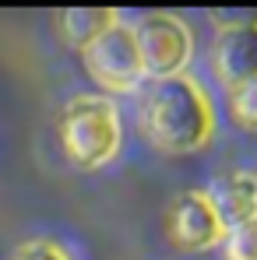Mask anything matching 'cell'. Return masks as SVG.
<instances>
[{
  "instance_id": "cell-1",
  "label": "cell",
  "mask_w": 257,
  "mask_h": 260,
  "mask_svg": "<svg viewBox=\"0 0 257 260\" xmlns=\"http://www.w3.org/2000/svg\"><path fill=\"white\" fill-rule=\"evenodd\" d=\"M141 127L162 151L173 155L197 151L212 141L215 130L212 99L190 74L155 81L141 106Z\"/></svg>"
},
{
  "instance_id": "cell-2",
  "label": "cell",
  "mask_w": 257,
  "mask_h": 260,
  "mask_svg": "<svg viewBox=\"0 0 257 260\" xmlns=\"http://www.w3.org/2000/svg\"><path fill=\"white\" fill-rule=\"evenodd\" d=\"M60 144L71 166L99 169L120 151V113L102 95H78L60 113Z\"/></svg>"
},
{
  "instance_id": "cell-3",
  "label": "cell",
  "mask_w": 257,
  "mask_h": 260,
  "mask_svg": "<svg viewBox=\"0 0 257 260\" xmlns=\"http://www.w3.org/2000/svg\"><path fill=\"white\" fill-rule=\"evenodd\" d=\"M134 36H137V53L145 63V78H152V81L180 78L194 56V36H190L187 21L166 11L141 18L134 25Z\"/></svg>"
},
{
  "instance_id": "cell-4",
  "label": "cell",
  "mask_w": 257,
  "mask_h": 260,
  "mask_svg": "<svg viewBox=\"0 0 257 260\" xmlns=\"http://www.w3.org/2000/svg\"><path fill=\"white\" fill-rule=\"evenodd\" d=\"M85 67L106 91H134V88L145 81V63H141V53H137L134 25H124L120 21L99 43L88 46Z\"/></svg>"
},
{
  "instance_id": "cell-5",
  "label": "cell",
  "mask_w": 257,
  "mask_h": 260,
  "mask_svg": "<svg viewBox=\"0 0 257 260\" xmlns=\"http://www.w3.org/2000/svg\"><path fill=\"white\" fill-rule=\"evenodd\" d=\"M166 229H169L173 246L180 250H212L225 239V229L215 215L212 201L205 190H187L180 193L176 201L169 204V215H166Z\"/></svg>"
},
{
  "instance_id": "cell-6",
  "label": "cell",
  "mask_w": 257,
  "mask_h": 260,
  "mask_svg": "<svg viewBox=\"0 0 257 260\" xmlns=\"http://www.w3.org/2000/svg\"><path fill=\"white\" fill-rule=\"evenodd\" d=\"M215 74L233 91L257 81V25L218 28L215 39Z\"/></svg>"
},
{
  "instance_id": "cell-7",
  "label": "cell",
  "mask_w": 257,
  "mask_h": 260,
  "mask_svg": "<svg viewBox=\"0 0 257 260\" xmlns=\"http://www.w3.org/2000/svg\"><path fill=\"white\" fill-rule=\"evenodd\" d=\"M205 193H208V201H212L215 215H218L225 232L257 218V176L254 173H222L212 179V186Z\"/></svg>"
},
{
  "instance_id": "cell-8",
  "label": "cell",
  "mask_w": 257,
  "mask_h": 260,
  "mask_svg": "<svg viewBox=\"0 0 257 260\" xmlns=\"http://www.w3.org/2000/svg\"><path fill=\"white\" fill-rule=\"evenodd\" d=\"M117 25H120V14L113 7H67V11H60V32H64V39H67V46H74L81 53L92 43H99Z\"/></svg>"
},
{
  "instance_id": "cell-9",
  "label": "cell",
  "mask_w": 257,
  "mask_h": 260,
  "mask_svg": "<svg viewBox=\"0 0 257 260\" xmlns=\"http://www.w3.org/2000/svg\"><path fill=\"white\" fill-rule=\"evenodd\" d=\"M222 253H225V260H257V218L225 232Z\"/></svg>"
},
{
  "instance_id": "cell-10",
  "label": "cell",
  "mask_w": 257,
  "mask_h": 260,
  "mask_svg": "<svg viewBox=\"0 0 257 260\" xmlns=\"http://www.w3.org/2000/svg\"><path fill=\"white\" fill-rule=\"evenodd\" d=\"M233 116L247 130H257V81L233 91Z\"/></svg>"
},
{
  "instance_id": "cell-11",
  "label": "cell",
  "mask_w": 257,
  "mask_h": 260,
  "mask_svg": "<svg viewBox=\"0 0 257 260\" xmlns=\"http://www.w3.org/2000/svg\"><path fill=\"white\" fill-rule=\"evenodd\" d=\"M11 260H71V257L49 239H32V243H21Z\"/></svg>"
},
{
  "instance_id": "cell-12",
  "label": "cell",
  "mask_w": 257,
  "mask_h": 260,
  "mask_svg": "<svg viewBox=\"0 0 257 260\" xmlns=\"http://www.w3.org/2000/svg\"><path fill=\"white\" fill-rule=\"evenodd\" d=\"M222 28H240V25H257V11H215L212 14Z\"/></svg>"
}]
</instances>
